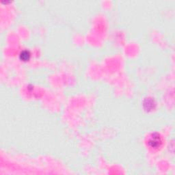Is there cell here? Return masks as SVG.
<instances>
[{
  "label": "cell",
  "mask_w": 175,
  "mask_h": 175,
  "mask_svg": "<svg viewBox=\"0 0 175 175\" xmlns=\"http://www.w3.org/2000/svg\"><path fill=\"white\" fill-rule=\"evenodd\" d=\"M148 145L152 148H158L162 143V140L158 134H153L148 140Z\"/></svg>",
  "instance_id": "cell-1"
},
{
  "label": "cell",
  "mask_w": 175,
  "mask_h": 175,
  "mask_svg": "<svg viewBox=\"0 0 175 175\" xmlns=\"http://www.w3.org/2000/svg\"><path fill=\"white\" fill-rule=\"evenodd\" d=\"M21 59L23 60L26 61L27 60H29V53L27 52V51H23V52L21 53Z\"/></svg>",
  "instance_id": "cell-2"
}]
</instances>
